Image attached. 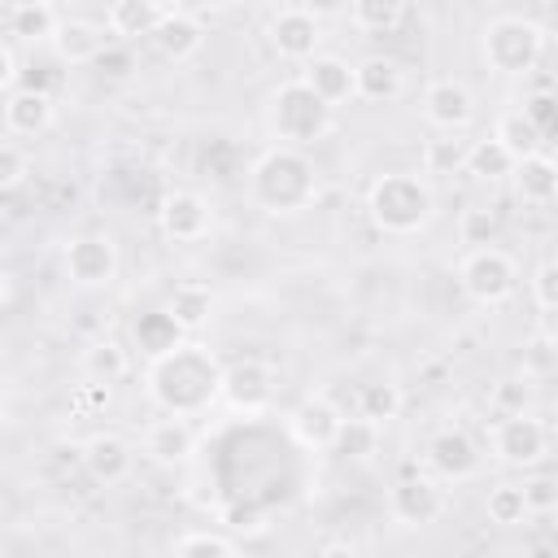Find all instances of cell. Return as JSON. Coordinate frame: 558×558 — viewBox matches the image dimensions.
Returning a JSON list of instances; mask_svg holds the SVG:
<instances>
[{"instance_id":"obj_1","label":"cell","mask_w":558,"mask_h":558,"mask_svg":"<svg viewBox=\"0 0 558 558\" xmlns=\"http://www.w3.org/2000/svg\"><path fill=\"white\" fill-rule=\"evenodd\" d=\"M222 392V366L214 362L209 349L183 344L161 362H148V397L179 418H192L209 410Z\"/></svg>"},{"instance_id":"obj_2","label":"cell","mask_w":558,"mask_h":558,"mask_svg":"<svg viewBox=\"0 0 558 558\" xmlns=\"http://www.w3.org/2000/svg\"><path fill=\"white\" fill-rule=\"evenodd\" d=\"M248 196L266 214H301V209H310L314 196H318L314 161L301 148H283V144L266 148L248 166Z\"/></svg>"},{"instance_id":"obj_3","label":"cell","mask_w":558,"mask_h":558,"mask_svg":"<svg viewBox=\"0 0 558 558\" xmlns=\"http://www.w3.org/2000/svg\"><path fill=\"white\" fill-rule=\"evenodd\" d=\"M366 214L384 235H414L436 214V192L418 170L379 174L366 192Z\"/></svg>"},{"instance_id":"obj_4","label":"cell","mask_w":558,"mask_h":558,"mask_svg":"<svg viewBox=\"0 0 558 558\" xmlns=\"http://www.w3.org/2000/svg\"><path fill=\"white\" fill-rule=\"evenodd\" d=\"M266 126H270V135L283 148H301L305 153V144H318V140L331 135L336 109L327 100H318L314 87L296 74V78H283L270 92V100H266Z\"/></svg>"},{"instance_id":"obj_5","label":"cell","mask_w":558,"mask_h":558,"mask_svg":"<svg viewBox=\"0 0 558 558\" xmlns=\"http://www.w3.org/2000/svg\"><path fill=\"white\" fill-rule=\"evenodd\" d=\"M545 52V31L532 22V17H519V13H501L484 26L480 35V57L493 74H506V78H523L536 70Z\"/></svg>"},{"instance_id":"obj_6","label":"cell","mask_w":558,"mask_h":558,"mask_svg":"<svg viewBox=\"0 0 558 558\" xmlns=\"http://www.w3.org/2000/svg\"><path fill=\"white\" fill-rule=\"evenodd\" d=\"M458 283L475 305H501L519 288V266L506 248H475L458 266Z\"/></svg>"},{"instance_id":"obj_7","label":"cell","mask_w":558,"mask_h":558,"mask_svg":"<svg viewBox=\"0 0 558 558\" xmlns=\"http://www.w3.org/2000/svg\"><path fill=\"white\" fill-rule=\"evenodd\" d=\"M488 445H493V458L506 466H536L549 453V427L536 414L497 418L488 427Z\"/></svg>"},{"instance_id":"obj_8","label":"cell","mask_w":558,"mask_h":558,"mask_svg":"<svg viewBox=\"0 0 558 558\" xmlns=\"http://www.w3.org/2000/svg\"><path fill=\"white\" fill-rule=\"evenodd\" d=\"M222 405H231L235 414H262L275 401V366L262 357H240L231 366H222Z\"/></svg>"},{"instance_id":"obj_9","label":"cell","mask_w":558,"mask_h":558,"mask_svg":"<svg viewBox=\"0 0 558 558\" xmlns=\"http://www.w3.org/2000/svg\"><path fill=\"white\" fill-rule=\"evenodd\" d=\"M266 35H270V48H275L283 61H301V65H310V61L318 57L323 17H318L314 9H305V4H283V9H275Z\"/></svg>"},{"instance_id":"obj_10","label":"cell","mask_w":558,"mask_h":558,"mask_svg":"<svg viewBox=\"0 0 558 558\" xmlns=\"http://www.w3.org/2000/svg\"><path fill=\"white\" fill-rule=\"evenodd\" d=\"M445 488L432 475H401L388 488V514L401 527H432L445 514Z\"/></svg>"},{"instance_id":"obj_11","label":"cell","mask_w":558,"mask_h":558,"mask_svg":"<svg viewBox=\"0 0 558 558\" xmlns=\"http://www.w3.org/2000/svg\"><path fill=\"white\" fill-rule=\"evenodd\" d=\"M61 266H65V279L74 288H105L113 283L118 275V244L109 235H74L61 253Z\"/></svg>"},{"instance_id":"obj_12","label":"cell","mask_w":558,"mask_h":558,"mask_svg":"<svg viewBox=\"0 0 558 558\" xmlns=\"http://www.w3.org/2000/svg\"><path fill=\"white\" fill-rule=\"evenodd\" d=\"M423 118L436 126V131H449V135H462L475 118V96L462 78H432L427 92H423Z\"/></svg>"},{"instance_id":"obj_13","label":"cell","mask_w":558,"mask_h":558,"mask_svg":"<svg viewBox=\"0 0 558 558\" xmlns=\"http://www.w3.org/2000/svg\"><path fill=\"white\" fill-rule=\"evenodd\" d=\"M157 222H161L166 240H174V244H196V240L209 235L214 209H209V201L196 196V192H170V196L161 201V209H157Z\"/></svg>"},{"instance_id":"obj_14","label":"cell","mask_w":558,"mask_h":558,"mask_svg":"<svg viewBox=\"0 0 558 558\" xmlns=\"http://www.w3.org/2000/svg\"><path fill=\"white\" fill-rule=\"evenodd\" d=\"M83 471L96 484L113 488L135 471V445L126 436H118V432H96V436L83 440Z\"/></svg>"},{"instance_id":"obj_15","label":"cell","mask_w":558,"mask_h":558,"mask_svg":"<svg viewBox=\"0 0 558 558\" xmlns=\"http://www.w3.org/2000/svg\"><path fill=\"white\" fill-rule=\"evenodd\" d=\"M480 445L471 440V432H462V427H440L432 440H427V462H432V471L440 475V480H453V484H462V480H471L475 471H480Z\"/></svg>"},{"instance_id":"obj_16","label":"cell","mask_w":558,"mask_h":558,"mask_svg":"<svg viewBox=\"0 0 558 558\" xmlns=\"http://www.w3.org/2000/svg\"><path fill=\"white\" fill-rule=\"evenodd\" d=\"M109 44H113L109 26H100L92 17H65L52 39V52L61 65H96L109 52Z\"/></svg>"},{"instance_id":"obj_17","label":"cell","mask_w":558,"mask_h":558,"mask_svg":"<svg viewBox=\"0 0 558 558\" xmlns=\"http://www.w3.org/2000/svg\"><path fill=\"white\" fill-rule=\"evenodd\" d=\"M0 113H4V135H9V140H35V135H44V131L52 126L57 105H52L48 92L17 87V92L4 96V109H0Z\"/></svg>"},{"instance_id":"obj_18","label":"cell","mask_w":558,"mask_h":558,"mask_svg":"<svg viewBox=\"0 0 558 558\" xmlns=\"http://www.w3.org/2000/svg\"><path fill=\"white\" fill-rule=\"evenodd\" d=\"M340 423H344V414H340L327 397H305V401L288 414V432H292L296 445H305V449H331L336 436H340Z\"/></svg>"},{"instance_id":"obj_19","label":"cell","mask_w":558,"mask_h":558,"mask_svg":"<svg viewBox=\"0 0 558 558\" xmlns=\"http://www.w3.org/2000/svg\"><path fill=\"white\" fill-rule=\"evenodd\" d=\"M196 453V432L187 418L179 414H161L157 423H148L144 432V458L157 466H183Z\"/></svg>"},{"instance_id":"obj_20","label":"cell","mask_w":558,"mask_h":558,"mask_svg":"<svg viewBox=\"0 0 558 558\" xmlns=\"http://www.w3.org/2000/svg\"><path fill=\"white\" fill-rule=\"evenodd\" d=\"M61 22L65 17L48 0H13L4 9V39H13V44H52Z\"/></svg>"},{"instance_id":"obj_21","label":"cell","mask_w":558,"mask_h":558,"mask_svg":"<svg viewBox=\"0 0 558 558\" xmlns=\"http://www.w3.org/2000/svg\"><path fill=\"white\" fill-rule=\"evenodd\" d=\"M301 78H305V83L314 87V96L327 100L331 109L357 96V74H353V65H349L344 57H336V52H318V57L301 70Z\"/></svg>"},{"instance_id":"obj_22","label":"cell","mask_w":558,"mask_h":558,"mask_svg":"<svg viewBox=\"0 0 558 558\" xmlns=\"http://www.w3.org/2000/svg\"><path fill=\"white\" fill-rule=\"evenodd\" d=\"M201 44H205V31H201V22L187 13V9H174L170 4V13L161 17V26H157V35H153V48L166 57V61H192L196 52H201Z\"/></svg>"},{"instance_id":"obj_23","label":"cell","mask_w":558,"mask_h":558,"mask_svg":"<svg viewBox=\"0 0 558 558\" xmlns=\"http://www.w3.org/2000/svg\"><path fill=\"white\" fill-rule=\"evenodd\" d=\"M166 13H170V4H157V0H113L105 9V26L118 39H140V35L153 39Z\"/></svg>"},{"instance_id":"obj_24","label":"cell","mask_w":558,"mask_h":558,"mask_svg":"<svg viewBox=\"0 0 558 558\" xmlns=\"http://www.w3.org/2000/svg\"><path fill=\"white\" fill-rule=\"evenodd\" d=\"M353 74H357V100L388 105V100H397L405 92V70L392 57H379V52L375 57H362L353 65Z\"/></svg>"},{"instance_id":"obj_25","label":"cell","mask_w":558,"mask_h":558,"mask_svg":"<svg viewBox=\"0 0 558 558\" xmlns=\"http://www.w3.org/2000/svg\"><path fill=\"white\" fill-rule=\"evenodd\" d=\"M131 336H135V349H140L148 362H161V357H170L174 349L187 344V340H183V327L170 318V310H148V314H140L135 327H131Z\"/></svg>"},{"instance_id":"obj_26","label":"cell","mask_w":558,"mask_h":558,"mask_svg":"<svg viewBox=\"0 0 558 558\" xmlns=\"http://www.w3.org/2000/svg\"><path fill=\"white\" fill-rule=\"evenodd\" d=\"M493 140L514 157V161H527L536 153H545V131L536 126V118L527 109H506L493 126Z\"/></svg>"},{"instance_id":"obj_27","label":"cell","mask_w":558,"mask_h":558,"mask_svg":"<svg viewBox=\"0 0 558 558\" xmlns=\"http://www.w3.org/2000/svg\"><path fill=\"white\" fill-rule=\"evenodd\" d=\"M126 371H131V353H126V344H118V340H92L87 349H83V379L87 384H105V388H113L118 379H126Z\"/></svg>"},{"instance_id":"obj_28","label":"cell","mask_w":558,"mask_h":558,"mask_svg":"<svg viewBox=\"0 0 558 558\" xmlns=\"http://www.w3.org/2000/svg\"><path fill=\"white\" fill-rule=\"evenodd\" d=\"M471 144L475 140H466V131L462 135H449V131H436L427 144H423V174H436V179H445V174H462L466 170V157H471Z\"/></svg>"},{"instance_id":"obj_29","label":"cell","mask_w":558,"mask_h":558,"mask_svg":"<svg viewBox=\"0 0 558 558\" xmlns=\"http://www.w3.org/2000/svg\"><path fill=\"white\" fill-rule=\"evenodd\" d=\"M166 310H170V318H174L183 331H196V327H205L209 314H214V292H209V283H201V279H183V283H174Z\"/></svg>"},{"instance_id":"obj_30","label":"cell","mask_w":558,"mask_h":558,"mask_svg":"<svg viewBox=\"0 0 558 558\" xmlns=\"http://www.w3.org/2000/svg\"><path fill=\"white\" fill-rule=\"evenodd\" d=\"M514 187H519V201L527 205H549L558 196V161L536 153L527 161L514 166Z\"/></svg>"},{"instance_id":"obj_31","label":"cell","mask_w":558,"mask_h":558,"mask_svg":"<svg viewBox=\"0 0 558 558\" xmlns=\"http://www.w3.org/2000/svg\"><path fill=\"white\" fill-rule=\"evenodd\" d=\"M501 209H493V205H466L462 214H458V240L462 244H471L466 253H475V248H497V240H501Z\"/></svg>"},{"instance_id":"obj_32","label":"cell","mask_w":558,"mask_h":558,"mask_svg":"<svg viewBox=\"0 0 558 558\" xmlns=\"http://www.w3.org/2000/svg\"><path fill=\"white\" fill-rule=\"evenodd\" d=\"M349 22L362 35H392L405 22V4L401 0H353L349 4Z\"/></svg>"},{"instance_id":"obj_33","label":"cell","mask_w":558,"mask_h":558,"mask_svg":"<svg viewBox=\"0 0 558 558\" xmlns=\"http://www.w3.org/2000/svg\"><path fill=\"white\" fill-rule=\"evenodd\" d=\"M484 514H488V523H497V527H519L523 519H532L527 497H523V484H514V480L493 484L488 497H484Z\"/></svg>"},{"instance_id":"obj_34","label":"cell","mask_w":558,"mask_h":558,"mask_svg":"<svg viewBox=\"0 0 558 558\" xmlns=\"http://www.w3.org/2000/svg\"><path fill=\"white\" fill-rule=\"evenodd\" d=\"M514 166H519V161H514L493 135H484V140L471 144L466 174H475V179H484V183H497V179H514Z\"/></svg>"},{"instance_id":"obj_35","label":"cell","mask_w":558,"mask_h":558,"mask_svg":"<svg viewBox=\"0 0 558 558\" xmlns=\"http://www.w3.org/2000/svg\"><path fill=\"white\" fill-rule=\"evenodd\" d=\"M401 405H405V397H401V384H392V379H375L357 392V414L371 418L375 427L392 423L401 414Z\"/></svg>"},{"instance_id":"obj_36","label":"cell","mask_w":558,"mask_h":558,"mask_svg":"<svg viewBox=\"0 0 558 558\" xmlns=\"http://www.w3.org/2000/svg\"><path fill=\"white\" fill-rule=\"evenodd\" d=\"M218 523H222L227 532L257 536V532H266L270 514H266V506H262L253 493H235V497H227V501L218 506Z\"/></svg>"},{"instance_id":"obj_37","label":"cell","mask_w":558,"mask_h":558,"mask_svg":"<svg viewBox=\"0 0 558 558\" xmlns=\"http://www.w3.org/2000/svg\"><path fill=\"white\" fill-rule=\"evenodd\" d=\"M379 432L384 427H375L371 418H344L340 423V436H336V445H331V453H340V458H349V462H366V458H375V449H379Z\"/></svg>"},{"instance_id":"obj_38","label":"cell","mask_w":558,"mask_h":558,"mask_svg":"<svg viewBox=\"0 0 558 558\" xmlns=\"http://www.w3.org/2000/svg\"><path fill=\"white\" fill-rule=\"evenodd\" d=\"M493 410L497 418H514V414H532L536 410V384L527 375H510L493 388Z\"/></svg>"},{"instance_id":"obj_39","label":"cell","mask_w":558,"mask_h":558,"mask_svg":"<svg viewBox=\"0 0 558 558\" xmlns=\"http://www.w3.org/2000/svg\"><path fill=\"white\" fill-rule=\"evenodd\" d=\"M523 375L532 384L545 375H558V331H536L523 340Z\"/></svg>"},{"instance_id":"obj_40","label":"cell","mask_w":558,"mask_h":558,"mask_svg":"<svg viewBox=\"0 0 558 558\" xmlns=\"http://www.w3.org/2000/svg\"><path fill=\"white\" fill-rule=\"evenodd\" d=\"M174 558H240V554L218 532H187L174 541Z\"/></svg>"},{"instance_id":"obj_41","label":"cell","mask_w":558,"mask_h":558,"mask_svg":"<svg viewBox=\"0 0 558 558\" xmlns=\"http://www.w3.org/2000/svg\"><path fill=\"white\" fill-rule=\"evenodd\" d=\"M31 174V153L17 144V140H4L0 144V187L4 192H17Z\"/></svg>"},{"instance_id":"obj_42","label":"cell","mask_w":558,"mask_h":558,"mask_svg":"<svg viewBox=\"0 0 558 558\" xmlns=\"http://www.w3.org/2000/svg\"><path fill=\"white\" fill-rule=\"evenodd\" d=\"M523 497H527V510L532 514H554L558 510V480L532 475V480H523Z\"/></svg>"},{"instance_id":"obj_43","label":"cell","mask_w":558,"mask_h":558,"mask_svg":"<svg viewBox=\"0 0 558 558\" xmlns=\"http://www.w3.org/2000/svg\"><path fill=\"white\" fill-rule=\"evenodd\" d=\"M532 296H536V305H541L545 314H558V257L545 262V266L532 275Z\"/></svg>"},{"instance_id":"obj_44","label":"cell","mask_w":558,"mask_h":558,"mask_svg":"<svg viewBox=\"0 0 558 558\" xmlns=\"http://www.w3.org/2000/svg\"><path fill=\"white\" fill-rule=\"evenodd\" d=\"M17 44L13 39H0V87H4V96L9 92H17Z\"/></svg>"},{"instance_id":"obj_45","label":"cell","mask_w":558,"mask_h":558,"mask_svg":"<svg viewBox=\"0 0 558 558\" xmlns=\"http://www.w3.org/2000/svg\"><path fill=\"white\" fill-rule=\"evenodd\" d=\"M96 65H100V74L126 78V74H131V52H126V48H113V44H109V52H105V57H100Z\"/></svg>"},{"instance_id":"obj_46","label":"cell","mask_w":558,"mask_h":558,"mask_svg":"<svg viewBox=\"0 0 558 558\" xmlns=\"http://www.w3.org/2000/svg\"><path fill=\"white\" fill-rule=\"evenodd\" d=\"M78 405H83V410L109 405V388H105V384H83V388H78Z\"/></svg>"},{"instance_id":"obj_47","label":"cell","mask_w":558,"mask_h":558,"mask_svg":"<svg viewBox=\"0 0 558 558\" xmlns=\"http://www.w3.org/2000/svg\"><path fill=\"white\" fill-rule=\"evenodd\" d=\"M314 558H362V549H357V545H349V541H327Z\"/></svg>"},{"instance_id":"obj_48","label":"cell","mask_w":558,"mask_h":558,"mask_svg":"<svg viewBox=\"0 0 558 558\" xmlns=\"http://www.w3.org/2000/svg\"><path fill=\"white\" fill-rule=\"evenodd\" d=\"M240 558H262V554H240Z\"/></svg>"},{"instance_id":"obj_49","label":"cell","mask_w":558,"mask_h":558,"mask_svg":"<svg viewBox=\"0 0 558 558\" xmlns=\"http://www.w3.org/2000/svg\"><path fill=\"white\" fill-rule=\"evenodd\" d=\"M554 514H558V510H554Z\"/></svg>"}]
</instances>
